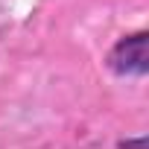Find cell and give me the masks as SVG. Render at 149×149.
I'll return each instance as SVG.
<instances>
[{"label":"cell","instance_id":"6da1fadb","mask_svg":"<svg viewBox=\"0 0 149 149\" xmlns=\"http://www.w3.org/2000/svg\"><path fill=\"white\" fill-rule=\"evenodd\" d=\"M149 35L140 29L134 35H123L105 56V64L117 76H146L149 73Z\"/></svg>","mask_w":149,"mask_h":149},{"label":"cell","instance_id":"7a4b0ae2","mask_svg":"<svg viewBox=\"0 0 149 149\" xmlns=\"http://www.w3.org/2000/svg\"><path fill=\"white\" fill-rule=\"evenodd\" d=\"M123 149H143V140H126Z\"/></svg>","mask_w":149,"mask_h":149}]
</instances>
